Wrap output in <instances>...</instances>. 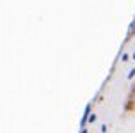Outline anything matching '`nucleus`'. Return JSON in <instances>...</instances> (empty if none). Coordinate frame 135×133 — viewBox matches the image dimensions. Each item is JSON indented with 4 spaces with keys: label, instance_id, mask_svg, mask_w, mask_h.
<instances>
[{
    "label": "nucleus",
    "instance_id": "3",
    "mask_svg": "<svg viewBox=\"0 0 135 133\" xmlns=\"http://www.w3.org/2000/svg\"><path fill=\"white\" fill-rule=\"evenodd\" d=\"M80 133H87V128H82V130H80Z\"/></svg>",
    "mask_w": 135,
    "mask_h": 133
},
{
    "label": "nucleus",
    "instance_id": "1",
    "mask_svg": "<svg viewBox=\"0 0 135 133\" xmlns=\"http://www.w3.org/2000/svg\"><path fill=\"white\" fill-rule=\"evenodd\" d=\"M89 117H91V103H89V105L85 106V110H84V115H82V121H80V130L87 126Z\"/></svg>",
    "mask_w": 135,
    "mask_h": 133
},
{
    "label": "nucleus",
    "instance_id": "2",
    "mask_svg": "<svg viewBox=\"0 0 135 133\" xmlns=\"http://www.w3.org/2000/svg\"><path fill=\"white\" fill-rule=\"evenodd\" d=\"M133 76H135V69H132V71H130V73H128V78L132 80V78H133Z\"/></svg>",
    "mask_w": 135,
    "mask_h": 133
}]
</instances>
